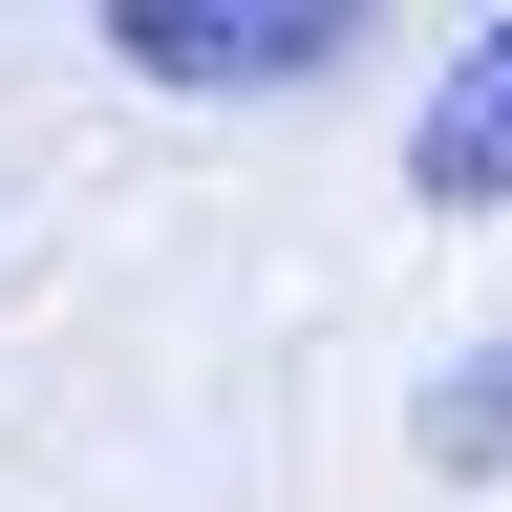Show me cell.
Returning a JSON list of instances; mask_svg holds the SVG:
<instances>
[{
    "label": "cell",
    "instance_id": "6da1fadb",
    "mask_svg": "<svg viewBox=\"0 0 512 512\" xmlns=\"http://www.w3.org/2000/svg\"><path fill=\"white\" fill-rule=\"evenodd\" d=\"M342 0H107V64L171 107H235V86H342Z\"/></svg>",
    "mask_w": 512,
    "mask_h": 512
},
{
    "label": "cell",
    "instance_id": "7a4b0ae2",
    "mask_svg": "<svg viewBox=\"0 0 512 512\" xmlns=\"http://www.w3.org/2000/svg\"><path fill=\"white\" fill-rule=\"evenodd\" d=\"M406 171H427V214H512V22L448 43V86L406 107Z\"/></svg>",
    "mask_w": 512,
    "mask_h": 512
},
{
    "label": "cell",
    "instance_id": "3957f363",
    "mask_svg": "<svg viewBox=\"0 0 512 512\" xmlns=\"http://www.w3.org/2000/svg\"><path fill=\"white\" fill-rule=\"evenodd\" d=\"M427 470H512V342H470L427 384Z\"/></svg>",
    "mask_w": 512,
    "mask_h": 512
}]
</instances>
